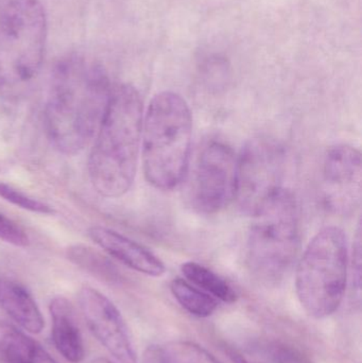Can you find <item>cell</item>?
I'll use <instances>...</instances> for the list:
<instances>
[{
  "label": "cell",
  "mask_w": 362,
  "mask_h": 363,
  "mask_svg": "<svg viewBox=\"0 0 362 363\" xmlns=\"http://www.w3.org/2000/svg\"><path fill=\"white\" fill-rule=\"evenodd\" d=\"M300 247L297 201L284 189L254 215L247 242V262L255 279L276 285L290 270Z\"/></svg>",
  "instance_id": "cell-4"
},
{
  "label": "cell",
  "mask_w": 362,
  "mask_h": 363,
  "mask_svg": "<svg viewBox=\"0 0 362 363\" xmlns=\"http://www.w3.org/2000/svg\"><path fill=\"white\" fill-rule=\"evenodd\" d=\"M227 355H229L230 359L233 363H250L242 354L238 353L235 350L229 349L227 351Z\"/></svg>",
  "instance_id": "cell-23"
},
{
  "label": "cell",
  "mask_w": 362,
  "mask_h": 363,
  "mask_svg": "<svg viewBox=\"0 0 362 363\" xmlns=\"http://www.w3.org/2000/svg\"><path fill=\"white\" fill-rule=\"evenodd\" d=\"M170 290L179 304L198 318H208L218 308V302L206 292L184 279H176L170 283Z\"/></svg>",
  "instance_id": "cell-16"
},
{
  "label": "cell",
  "mask_w": 362,
  "mask_h": 363,
  "mask_svg": "<svg viewBox=\"0 0 362 363\" xmlns=\"http://www.w3.org/2000/svg\"><path fill=\"white\" fill-rule=\"evenodd\" d=\"M361 153L349 145H338L323 163L322 202L335 215L349 216L361 199Z\"/></svg>",
  "instance_id": "cell-9"
},
{
  "label": "cell",
  "mask_w": 362,
  "mask_h": 363,
  "mask_svg": "<svg viewBox=\"0 0 362 363\" xmlns=\"http://www.w3.org/2000/svg\"><path fill=\"white\" fill-rule=\"evenodd\" d=\"M47 19L38 0H10L0 13V82H31L42 68Z\"/></svg>",
  "instance_id": "cell-6"
},
{
  "label": "cell",
  "mask_w": 362,
  "mask_h": 363,
  "mask_svg": "<svg viewBox=\"0 0 362 363\" xmlns=\"http://www.w3.org/2000/svg\"><path fill=\"white\" fill-rule=\"evenodd\" d=\"M112 87L106 70L96 62L70 57L55 66L45 125L57 150L76 155L93 142Z\"/></svg>",
  "instance_id": "cell-1"
},
{
  "label": "cell",
  "mask_w": 362,
  "mask_h": 363,
  "mask_svg": "<svg viewBox=\"0 0 362 363\" xmlns=\"http://www.w3.org/2000/svg\"><path fill=\"white\" fill-rule=\"evenodd\" d=\"M66 256L72 264L98 279L110 281L116 279L117 273L114 264L94 247L76 243L67 247Z\"/></svg>",
  "instance_id": "cell-17"
},
{
  "label": "cell",
  "mask_w": 362,
  "mask_h": 363,
  "mask_svg": "<svg viewBox=\"0 0 362 363\" xmlns=\"http://www.w3.org/2000/svg\"><path fill=\"white\" fill-rule=\"evenodd\" d=\"M89 363H113L111 360L106 359V358L103 357H98L95 358V359L91 360Z\"/></svg>",
  "instance_id": "cell-24"
},
{
  "label": "cell",
  "mask_w": 362,
  "mask_h": 363,
  "mask_svg": "<svg viewBox=\"0 0 362 363\" xmlns=\"http://www.w3.org/2000/svg\"><path fill=\"white\" fill-rule=\"evenodd\" d=\"M348 247L344 230L327 226L308 243L298 264L295 291L305 313L315 319L335 313L346 294Z\"/></svg>",
  "instance_id": "cell-5"
},
{
  "label": "cell",
  "mask_w": 362,
  "mask_h": 363,
  "mask_svg": "<svg viewBox=\"0 0 362 363\" xmlns=\"http://www.w3.org/2000/svg\"><path fill=\"white\" fill-rule=\"evenodd\" d=\"M165 363H220L197 343L174 340L161 345Z\"/></svg>",
  "instance_id": "cell-18"
},
{
  "label": "cell",
  "mask_w": 362,
  "mask_h": 363,
  "mask_svg": "<svg viewBox=\"0 0 362 363\" xmlns=\"http://www.w3.org/2000/svg\"><path fill=\"white\" fill-rule=\"evenodd\" d=\"M87 234L108 255L132 270L153 277H162L166 272L165 264L150 250L118 232L106 226L93 225Z\"/></svg>",
  "instance_id": "cell-11"
},
{
  "label": "cell",
  "mask_w": 362,
  "mask_h": 363,
  "mask_svg": "<svg viewBox=\"0 0 362 363\" xmlns=\"http://www.w3.org/2000/svg\"><path fill=\"white\" fill-rule=\"evenodd\" d=\"M0 308L30 334H40L44 328V318L33 296L16 281L0 279Z\"/></svg>",
  "instance_id": "cell-13"
},
{
  "label": "cell",
  "mask_w": 362,
  "mask_h": 363,
  "mask_svg": "<svg viewBox=\"0 0 362 363\" xmlns=\"http://www.w3.org/2000/svg\"><path fill=\"white\" fill-rule=\"evenodd\" d=\"M286 153L284 147L267 138L249 140L236 168L235 198L242 213L254 216L283 189Z\"/></svg>",
  "instance_id": "cell-7"
},
{
  "label": "cell",
  "mask_w": 362,
  "mask_h": 363,
  "mask_svg": "<svg viewBox=\"0 0 362 363\" xmlns=\"http://www.w3.org/2000/svg\"><path fill=\"white\" fill-rule=\"evenodd\" d=\"M142 363H165L161 345H150L147 347L142 356Z\"/></svg>",
  "instance_id": "cell-22"
},
{
  "label": "cell",
  "mask_w": 362,
  "mask_h": 363,
  "mask_svg": "<svg viewBox=\"0 0 362 363\" xmlns=\"http://www.w3.org/2000/svg\"><path fill=\"white\" fill-rule=\"evenodd\" d=\"M79 307L91 334L121 363H137L129 328L114 303L98 290L81 288Z\"/></svg>",
  "instance_id": "cell-10"
},
{
  "label": "cell",
  "mask_w": 362,
  "mask_h": 363,
  "mask_svg": "<svg viewBox=\"0 0 362 363\" xmlns=\"http://www.w3.org/2000/svg\"><path fill=\"white\" fill-rule=\"evenodd\" d=\"M0 356L6 363H59L33 339L0 321Z\"/></svg>",
  "instance_id": "cell-14"
},
{
  "label": "cell",
  "mask_w": 362,
  "mask_h": 363,
  "mask_svg": "<svg viewBox=\"0 0 362 363\" xmlns=\"http://www.w3.org/2000/svg\"><path fill=\"white\" fill-rule=\"evenodd\" d=\"M0 240L17 247H27L30 238L21 225L0 213Z\"/></svg>",
  "instance_id": "cell-21"
},
{
  "label": "cell",
  "mask_w": 362,
  "mask_h": 363,
  "mask_svg": "<svg viewBox=\"0 0 362 363\" xmlns=\"http://www.w3.org/2000/svg\"><path fill=\"white\" fill-rule=\"evenodd\" d=\"M193 118L178 94L163 91L151 100L142 121L145 178L153 187L170 190L186 174L191 155Z\"/></svg>",
  "instance_id": "cell-3"
},
{
  "label": "cell",
  "mask_w": 362,
  "mask_h": 363,
  "mask_svg": "<svg viewBox=\"0 0 362 363\" xmlns=\"http://www.w3.org/2000/svg\"><path fill=\"white\" fill-rule=\"evenodd\" d=\"M186 281L216 300L232 304L238 298L237 292L222 277L213 272L210 269L195 262H187L181 267Z\"/></svg>",
  "instance_id": "cell-15"
},
{
  "label": "cell",
  "mask_w": 362,
  "mask_h": 363,
  "mask_svg": "<svg viewBox=\"0 0 362 363\" xmlns=\"http://www.w3.org/2000/svg\"><path fill=\"white\" fill-rule=\"evenodd\" d=\"M49 313L55 349L67 362H82L85 357L84 342L72 303L64 296H55L49 304Z\"/></svg>",
  "instance_id": "cell-12"
},
{
  "label": "cell",
  "mask_w": 362,
  "mask_h": 363,
  "mask_svg": "<svg viewBox=\"0 0 362 363\" xmlns=\"http://www.w3.org/2000/svg\"><path fill=\"white\" fill-rule=\"evenodd\" d=\"M0 198L4 199L10 204L15 205L23 211H31L34 213H40V215H53L55 209L38 199L26 194L17 188L9 185L6 183L0 182Z\"/></svg>",
  "instance_id": "cell-20"
},
{
  "label": "cell",
  "mask_w": 362,
  "mask_h": 363,
  "mask_svg": "<svg viewBox=\"0 0 362 363\" xmlns=\"http://www.w3.org/2000/svg\"><path fill=\"white\" fill-rule=\"evenodd\" d=\"M237 157L229 145L212 140L202 148L189 190V200L198 213H219L235 198Z\"/></svg>",
  "instance_id": "cell-8"
},
{
  "label": "cell",
  "mask_w": 362,
  "mask_h": 363,
  "mask_svg": "<svg viewBox=\"0 0 362 363\" xmlns=\"http://www.w3.org/2000/svg\"><path fill=\"white\" fill-rule=\"evenodd\" d=\"M254 350L268 363H312L299 350L278 341L257 343Z\"/></svg>",
  "instance_id": "cell-19"
},
{
  "label": "cell",
  "mask_w": 362,
  "mask_h": 363,
  "mask_svg": "<svg viewBox=\"0 0 362 363\" xmlns=\"http://www.w3.org/2000/svg\"><path fill=\"white\" fill-rule=\"evenodd\" d=\"M142 121L144 106L137 89L130 84L114 85L89 159V179L100 196L119 198L133 185Z\"/></svg>",
  "instance_id": "cell-2"
}]
</instances>
